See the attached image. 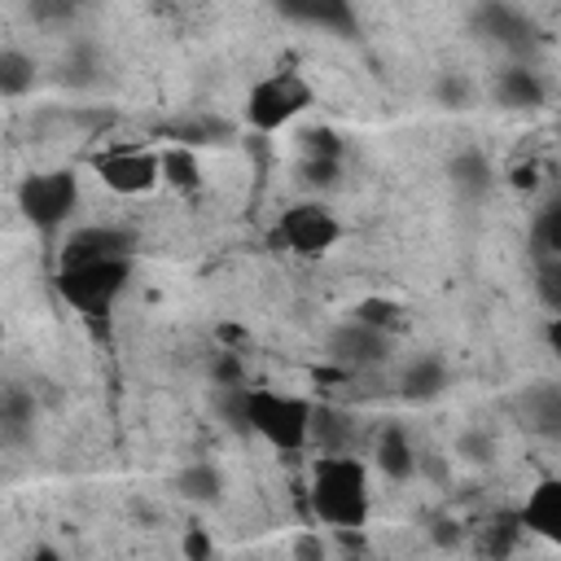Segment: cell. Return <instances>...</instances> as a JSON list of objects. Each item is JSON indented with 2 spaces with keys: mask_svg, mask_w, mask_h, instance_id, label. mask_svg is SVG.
Here are the masks:
<instances>
[{
  "mask_svg": "<svg viewBox=\"0 0 561 561\" xmlns=\"http://www.w3.org/2000/svg\"><path fill=\"white\" fill-rule=\"evenodd\" d=\"M224 412L237 430H250L259 443H267L280 456H298L311 447V421L316 403L307 394L272 390V386H219Z\"/></svg>",
  "mask_w": 561,
  "mask_h": 561,
  "instance_id": "obj_1",
  "label": "cell"
},
{
  "mask_svg": "<svg viewBox=\"0 0 561 561\" xmlns=\"http://www.w3.org/2000/svg\"><path fill=\"white\" fill-rule=\"evenodd\" d=\"M307 508L329 530H364L373 517V478L355 451L316 456L307 469Z\"/></svg>",
  "mask_w": 561,
  "mask_h": 561,
  "instance_id": "obj_2",
  "label": "cell"
},
{
  "mask_svg": "<svg viewBox=\"0 0 561 561\" xmlns=\"http://www.w3.org/2000/svg\"><path fill=\"white\" fill-rule=\"evenodd\" d=\"M311 105H316L311 79H307L294 61H276L272 70H263V75L245 88L241 114H245V127H250L254 136H272V131H280V127L298 123Z\"/></svg>",
  "mask_w": 561,
  "mask_h": 561,
  "instance_id": "obj_3",
  "label": "cell"
},
{
  "mask_svg": "<svg viewBox=\"0 0 561 561\" xmlns=\"http://www.w3.org/2000/svg\"><path fill=\"white\" fill-rule=\"evenodd\" d=\"M131 272H136V259H110V263H83V267H61L57 276H53V285H57V298L75 311V316H83V320H105L114 307H118V298L127 294V285H131Z\"/></svg>",
  "mask_w": 561,
  "mask_h": 561,
  "instance_id": "obj_4",
  "label": "cell"
},
{
  "mask_svg": "<svg viewBox=\"0 0 561 561\" xmlns=\"http://www.w3.org/2000/svg\"><path fill=\"white\" fill-rule=\"evenodd\" d=\"M79 197H83V193H79V175H75V167L31 171V175H22L18 188H13V202H18L22 219H26L35 232H44V237L61 232V228L75 219Z\"/></svg>",
  "mask_w": 561,
  "mask_h": 561,
  "instance_id": "obj_5",
  "label": "cell"
},
{
  "mask_svg": "<svg viewBox=\"0 0 561 561\" xmlns=\"http://www.w3.org/2000/svg\"><path fill=\"white\" fill-rule=\"evenodd\" d=\"M342 219L333 215L329 202L320 197H302L294 206H285L272 224V245L285 250V254H298V259H324L329 250H337L342 241Z\"/></svg>",
  "mask_w": 561,
  "mask_h": 561,
  "instance_id": "obj_6",
  "label": "cell"
},
{
  "mask_svg": "<svg viewBox=\"0 0 561 561\" xmlns=\"http://www.w3.org/2000/svg\"><path fill=\"white\" fill-rule=\"evenodd\" d=\"M92 175L118 197H145L162 184V149L153 145H105L92 153Z\"/></svg>",
  "mask_w": 561,
  "mask_h": 561,
  "instance_id": "obj_7",
  "label": "cell"
},
{
  "mask_svg": "<svg viewBox=\"0 0 561 561\" xmlns=\"http://www.w3.org/2000/svg\"><path fill=\"white\" fill-rule=\"evenodd\" d=\"M110 259H136V232L123 224H75L57 245V272L83 267V263H110Z\"/></svg>",
  "mask_w": 561,
  "mask_h": 561,
  "instance_id": "obj_8",
  "label": "cell"
},
{
  "mask_svg": "<svg viewBox=\"0 0 561 561\" xmlns=\"http://www.w3.org/2000/svg\"><path fill=\"white\" fill-rule=\"evenodd\" d=\"M324 351H329L333 368H342L346 377H359V373H373V368L390 364L394 337H390V333H377V329H368V324H359V320L346 316V320L329 333Z\"/></svg>",
  "mask_w": 561,
  "mask_h": 561,
  "instance_id": "obj_9",
  "label": "cell"
},
{
  "mask_svg": "<svg viewBox=\"0 0 561 561\" xmlns=\"http://www.w3.org/2000/svg\"><path fill=\"white\" fill-rule=\"evenodd\" d=\"M517 522H522L526 535H535V539H543L561 552V478H539L526 491V500L517 508Z\"/></svg>",
  "mask_w": 561,
  "mask_h": 561,
  "instance_id": "obj_10",
  "label": "cell"
},
{
  "mask_svg": "<svg viewBox=\"0 0 561 561\" xmlns=\"http://www.w3.org/2000/svg\"><path fill=\"white\" fill-rule=\"evenodd\" d=\"M491 96H495L500 110H539V105L548 101V83L539 79L535 66H526V61H508V66L495 70V79H491Z\"/></svg>",
  "mask_w": 561,
  "mask_h": 561,
  "instance_id": "obj_11",
  "label": "cell"
},
{
  "mask_svg": "<svg viewBox=\"0 0 561 561\" xmlns=\"http://www.w3.org/2000/svg\"><path fill=\"white\" fill-rule=\"evenodd\" d=\"M473 22L482 35H491L508 53H526L535 44V22L513 4H482V9H473Z\"/></svg>",
  "mask_w": 561,
  "mask_h": 561,
  "instance_id": "obj_12",
  "label": "cell"
},
{
  "mask_svg": "<svg viewBox=\"0 0 561 561\" xmlns=\"http://www.w3.org/2000/svg\"><path fill=\"white\" fill-rule=\"evenodd\" d=\"M373 465L390 478V482H408L416 469H421V456H416V447H412V438H408V430L403 425H381L377 430V438H373Z\"/></svg>",
  "mask_w": 561,
  "mask_h": 561,
  "instance_id": "obj_13",
  "label": "cell"
},
{
  "mask_svg": "<svg viewBox=\"0 0 561 561\" xmlns=\"http://www.w3.org/2000/svg\"><path fill=\"white\" fill-rule=\"evenodd\" d=\"M280 13L302 22V26L329 31V35H351L355 31V9L342 4V0H289V4H280Z\"/></svg>",
  "mask_w": 561,
  "mask_h": 561,
  "instance_id": "obj_14",
  "label": "cell"
},
{
  "mask_svg": "<svg viewBox=\"0 0 561 561\" xmlns=\"http://www.w3.org/2000/svg\"><path fill=\"white\" fill-rule=\"evenodd\" d=\"M447 381H451V373H447V364L438 355H416L399 373V394L412 399V403H425V399H438L447 390Z\"/></svg>",
  "mask_w": 561,
  "mask_h": 561,
  "instance_id": "obj_15",
  "label": "cell"
},
{
  "mask_svg": "<svg viewBox=\"0 0 561 561\" xmlns=\"http://www.w3.org/2000/svg\"><path fill=\"white\" fill-rule=\"evenodd\" d=\"M311 447L316 456H337V451H355V425L342 408L316 403V421H311Z\"/></svg>",
  "mask_w": 561,
  "mask_h": 561,
  "instance_id": "obj_16",
  "label": "cell"
},
{
  "mask_svg": "<svg viewBox=\"0 0 561 561\" xmlns=\"http://www.w3.org/2000/svg\"><path fill=\"white\" fill-rule=\"evenodd\" d=\"M35 79H39V66L26 48L18 44H4L0 48V96L4 101H22L26 92H35Z\"/></svg>",
  "mask_w": 561,
  "mask_h": 561,
  "instance_id": "obj_17",
  "label": "cell"
},
{
  "mask_svg": "<svg viewBox=\"0 0 561 561\" xmlns=\"http://www.w3.org/2000/svg\"><path fill=\"white\" fill-rule=\"evenodd\" d=\"M35 430V394L22 386H4L0 394V434L9 447H18Z\"/></svg>",
  "mask_w": 561,
  "mask_h": 561,
  "instance_id": "obj_18",
  "label": "cell"
},
{
  "mask_svg": "<svg viewBox=\"0 0 561 561\" xmlns=\"http://www.w3.org/2000/svg\"><path fill=\"white\" fill-rule=\"evenodd\" d=\"M162 184L175 193H197L202 188V158L188 145H162Z\"/></svg>",
  "mask_w": 561,
  "mask_h": 561,
  "instance_id": "obj_19",
  "label": "cell"
},
{
  "mask_svg": "<svg viewBox=\"0 0 561 561\" xmlns=\"http://www.w3.org/2000/svg\"><path fill=\"white\" fill-rule=\"evenodd\" d=\"M351 320H359V324H368V329H377V333H390V337H399V333L408 329L403 302H394V298H386V294L359 298V302L351 307Z\"/></svg>",
  "mask_w": 561,
  "mask_h": 561,
  "instance_id": "obj_20",
  "label": "cell"
},
{
  "mask_svg": "<svg viewBox=\"0 0 561 561\" xmlns=\"http://www.w3.org/2000/svg\"><path fill=\"white\" fill-rule=\"evenodd\" d=\"M451 184H456V193H465V197H482V193H491V180H495V171H491V162H486V153L482 149H460L456 158H451Z\"/></svg>",
  "mask_w": 561,
  "mask_h": 561,
  "instance_id": "obj_21",
  "label": "cell"
},
{
  "mask_svg": "<svg viewBox=\"0 0 561 561\" xmlns=\"http://www.w3.org/2000/svg\"><path fill=\"white\" fill-rule=\"evenodd\" d=\"M175 491L193 504H215L224 495V473L210 465V460H193L175 473Z\"/></svg>",
  "mask_w": 561,
  "mask_h": 561,
  "instance_id": "obj_22",
  "label": "cell"
},
{
  "mask_svg": "<svg viewBox=\"0 0 561 561\" xmlns=\"http://www.w3.org/2000/svg\"><path fill=\"white\" fill-rule=\"evenodd\" d=\"M522 522H517V513H495L482 530H478V548H482V557H491V561H504L517 543H522Z\"/></svg>",
  "mask_w": 561,
  "mask_h": 561,
  "instance_id": "obj_23",
  "label": "cell"
},
{
  "mask_svg": "<svg viewBox=\"0 0 561 561\" xmlns=\"http://www.w3.org/2000/svg\"><path fill=\"white\" fill-rule=\"evenodd\" d=\"M535 294L552 316H561V254H535Z\"/></svg>",
  "mask_w": 561,
  "mask_h": 561,
  "instance_id": "obj_24",
  "label": "cell"
},
{
  "mask_svg": "<svg viewBox=\"0 0 561 561\" xmlns=\"http://www.w3.org/2000/svg\"><path fill=\"white\" fill-rule=\"evenodd\" d=\"M530 250L535 254H561V202L539 210V219L530 228Z\"/></svg>",
  "mask_w": 561,
  "mask_h": 561,
  "instance_id": "obj_25",
  "label": "cell"
},
{
  "mask_svg": "<svg viewBox=\"0 0 561 561\" xmlns=\"http://www.w3.org/2000/svg\"><path fill=\"white\" fill-rule=\"evenodd\" d=\"M337 175H342V158H302V162H298V180H302L307 188H316V193L333 188Z\"/></svg>",
  "mask_w": 561,
  "mask_h": 561,
  "instance_id": "obj_26",
  "label": "cell"
},
{
  "mask_svg": "<svg viewBox=\"0 0 561 561\" xmlns=\"http://www.w3.org/2000/svg\"><path fill=\"white\" fill-rule=\"evenodd\" d=\"M298 145H302V158H342V136L333 127H324V123L307 127L298 136Z\"/></svg>",
  "mask_w": 561,
  "mask_h": 561,
  "instance_id": "obj_27",
  "label": "cell"
},
{
  "mask_svg": "<svg viewBox=\"0 0 561 561\" xmlns=\"http://www.w3.org/2000/svg\"><path fill=\"white\" fill-rule=\"evenodd\" d=\"M434 96H438V105H447V110H465V105L473 101V88H469V79H465V75L447 70V75L434 83Z\"/></svg>",
  "mask_w": 561,
  "mask_h": 561,
  "instance_id": "obj_28",
  "label": "cell"
},
{
  "mask_svg": "<svg viewBox=\"0 0 561 561\" xmlns=\"http://www.w3.org/2000/svg\"><path fill=\"white\" fill-rule=\"evenodd\" d=\"M215 557V539L206 526H188L184 530V561H210Z\"/></svg>",
  "mask_w": 561,
  "mask_h": 561,
  "instance_id": "obj_29",
  "label": "cell"
},
{
  "mask_svg": "<svg viewBox=\"0 0 561 561\" xmlns=\"http://www.w3.org/2000/svg\"><path fill=\"white\" fill-rule=\"evenodd\" d=\"M460 451H465V460H491L495 443H491V434H465L460 438Z\"/></svg>",
  "mask_w": 561,
  "mask_h": 561,
  "instance_id": "obj_30",
  "label": "cell"
},
{
  "mask_svg": "<svg viewBox=\"0 0 561 561\" xmlns=\"http://www.w3.org/2000/svg\"><path fill=\"white\" fill-rule=\"evenodd\" d=\"M508 184L530 193V188L539 184V167H535V162H513V167H508Z\"/></svg>",
  "mask_w": 561,
  "mask_h": 561,
  "instance_id": "obj_31",
  "label": "cell"
},
{
  "mask_svg": "<svg viewBox=\"0 0 561 561\" xmlns=\"http://www.w3.org/2000/svg\"><path fill=\"white\" fill-rule=\"evenodd\" d=\"M543 337H548V351L561 359V316H548V329H543Z\"/></svg>",
  "mask_w": 561,
  "mask_h": 561,
  "instance_id": "obj_32",
  "label": "cell"
},
{
  "mask_svg": "<svg viewBox=\"0 0 561 561\" xmlns=\"http://www.w3.org/2000/svg\"><path fill=\"white\" fill-rule=\"evenodd\" d=\"M26 561H61V557H57V552H53L48 543H39V548H35V552H31Z\"/></svg>",
  "mask_w": 561,
  "mask_h": 561,
  "instance_id": "obj_33",
  "label": "cell"
}]
</instances>
